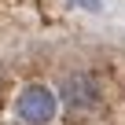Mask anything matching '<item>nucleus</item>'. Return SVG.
Segmentation results:
<instances>
[{
	"instance_id": "f257e3e1",
	"label": "nucleus",
	"mask_w": 125,
	"mask_h": 125,
	"mask_svg": "<svg viewBox=\"0 0 125 125\" xmlns=\"http://www.w3.org/2000/svg\"><path fill=\"white\" fill-rule=\"evenodd\" d=\"M11 121L15 125H55L59 121V96L48 81H22L11 96Z\"/></svg>"
}]
</instances>
